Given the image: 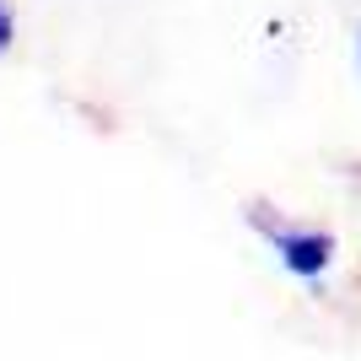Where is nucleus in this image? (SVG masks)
Here are the masks:
<instances>
[{"instance_id": "f257e3e1", "label": "nucleus", "mask_w": 361, "mask_h": 361, "mask_svg": "<svg viewBox=\"0 0 361 361\" xmlns=\"http://www.w3.org/2000/svg\"><path fill=\"white\" fill-rule=\"evenodd\" d=\"M264 243L297 281H318L334 264V238L318 232V226H264Z\"/></svg>"}, {"instance_id": "f03ea898", "label": "nucleus", "mask_w": 361, "mask_h": 361, "mask_svg": "<svg viewBox=\"0 0 361 361\" xmlns=\"http://www.w3.org/2000/svg\"><path fill=\"white\" fill-rule=\"evenodd\" d=\"M11 44H16V16H11V6L0 0V54H6Z\"/></svg>"}, {"instance_id": "7ed1b4c3", "label": "nucleus", "mask_w": 361, "mask_h": 361, "mask_svg": "<svg viewBox=\"0 0 361 361\" xmlns=\"http://www.w3.org/2000/svg\"><path fill=\"white\" fill-rule=\"evenodd\" d=\"M356 65H361V27H356Z\"/></svg>"}]
</instances>
